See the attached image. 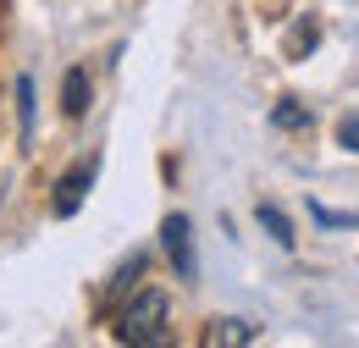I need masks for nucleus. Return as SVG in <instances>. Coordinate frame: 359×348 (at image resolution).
I'll return each mask as SVG.
<instances>
[{"label":"nucleus","mask_w":359,"mask_h":348,"mask_svg":"<svg viewBox=\"0 0 359 348\" xmlns=\"http://www.w3.org/2000/svg\"><path fill=\"white\" fill-rule=\"evenodd\" d=\"M172 337V304L161 288H138L128 304L116 309V343L128 348H161Z\"/></svg>","instance_id":"f257e3e1"},{"label":"nucleus","mask_w":359,"mask_h":348,"mask_svg":"<svg viewBox=\"0 0 359 348\" xmlns=\"http://www.w3.org/2000/svg\"><path fill=\"white\" fill-rule=\"evenodd\" d=\"M94 172H100V155L78 161V166H67V177L55 182V199H50V210H55L61 221L83 210V199H89V188H94Z\"/></svg>","instance_id":"f03ea898"},{"label":"nucleus","mask_w":359,"mask_h":348,"mask_svg":"<svg viewBox=\"0 0 359 348\" xmlns=\"http://www.w3.org/2000/svg\"><path fill=\"white\" fill-rule=\"evenodd\" d=\"M161 249H166V260H172V271H177L182 282L199 271V260H194V227H188V216H166V221H161Z\"/></svg>","instance_id":"7ed1b4c3"},{"label":"nucleus","mask_w":359,"mask_h":348,"mask_svg":"<svg viewBox=\"0 0 359 348\" xmlns=\"http://www.w3.org/2000/svg\"><path fill=\"white\" fill-rule=\"evenodd\" d=\"M205 343L210 348H249V343H260V326L243 321V315H216L210 332H205Z\"/></svg>","instance_id":"20e7f679"},{"label":"nucleus","mask_w":359,"mask_h":348,"mask_svg":"<svg viewBox=\"0 0 359 348\" xmlns=\"http://www.w3.org/2000/svg\"><path fill=\"white\" fill-rule=\"evenodd\" d=\"M83 111H89V72H83V67H72V72L61 78V116H67V122H78Z\"/></svg>","instance_id":"39448f33"},{"label":"nucleus","mask_w":359,"mask_h":348,"mask_svg":"<svg viewBox=\"0 0 359 348\" xmlns=\"http://www.w3.org/2000/svg\"><path fill=\"white\" fill-rule=\"evenodd\" d=\"M255 216H260V227H266V232L282 243V249H293V243H299V238H293V221L282 216L276 205H255Z\"/></svg>","instance_id":"423d86ee"},{"label":"nucleus","mask_w":359,"mask_h":348,"mask_svg":"<svg viewBox=\"0 0 359 348\" xmlns=\"http://www.w3.org/2000/svg\"><path fill=\"white\" fill-rule=\"evenodd\" d=\"M17 133L34 144V78H17Z\"/></svg>","instance_id":"0eeeda50"},{"label":"nucleus","mask_w":359,"mask_h":348,"mask_svg":"<svg viewBox=\"0 0 359 348\" xmlns=\"http://www.w3.org/2000/svg\"><path fill=\"white\" fill-rule=\"evenodd\" d=\"M276 128H310V111H299L293 100H282V111H276Z\"/></svg>","instance_id":"6e6552de"},{"label":"nucleus","mask_w":359,"mask_h":348,"mask_svg":"<svg viewBox=\"0 0 359 348\" xmlns=\"http://www.w3.org/2000/svg\"><path fill=\"white\" fill-rule=\"evenodd\" d=\"M337 144L359 155V116H343V122H337Z\"/></svg>","instance_id":"1a4fd4ad"},{"label":"nucleus","mask_w":359,"mask_h":348,"mask_svg":"<svg viewBox=\"0 0 359 348\" xmlns=\"http://www.w3.org/2000/svg\"><path fill=\"white\" fill-rule=\"evenodd\" d=\"M315 221H320V227H354L359 216H337V210H320V205H315Z\"/></svg>","instance_id":"9d476101"}]
</instances>
